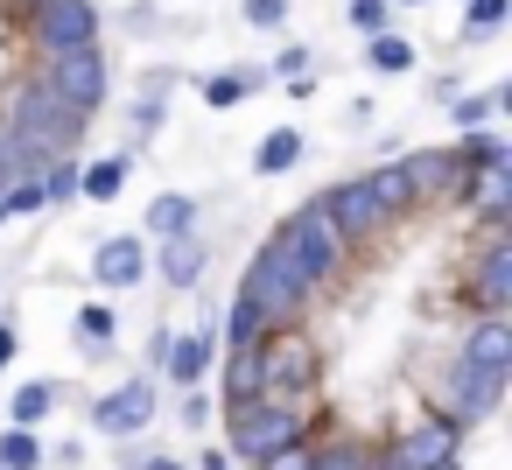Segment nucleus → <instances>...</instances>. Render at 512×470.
I'll list each match as a JSON object with an SVG mask.
<instances>
[{"label":"nucleus","mask_w":512,"mask_h":470,"mask_svg":"<svg viewBox=\"0 0 512 470\" xmlns=\"http://www.w3.org/2000/svg\"><path fill=\"white\" fill-rule=\"evenodd\" d=\"M316 288L302 281V267H295V253L281 246V232L253 253V267H246V281H239V295L232 302H246L253 316H260V330H288L295 316H302V302H309Z\"/></svg>","instance_id":"1"},{"label":"nucleus","mask_w":512,"mask_h":470,"mask_svg":"<svg viewBox=\"0 0 512 470\" xmlns=\"http://www.w3.org/2000/svg\"><path fill=\"white\" fill-rule=\"evenodd\" d=\"M225 428H232V456H246V463H267L274 449H288V442H309L316 428H323V407L316 400H246V407H225Z\"/></svg>","instance_id":"2"},{"label":"nucleus","mask_w":512,"mask_h":470,"mask_svg":"<svg viewBox=\"0 0 512 470\" xmlns=\"http://www.w3.org/2000/svg\"><path fill=\"white\" fill-rule=\"evenodd\" d=\"M85 127H92V120H78L71 106H57L36 78H22V85L8 92V134H15L36 162H64V155L85 141Z\"/></svg>","instance_id":"3"},{"label":"nucleus","mask_w":512,"mask_h":470,"mask_svg":"<svg viewBox=\"0 0 512 470\" xmlns=\"http://www.w3.org/2000/svg\"><path fill=\"white\" fill-rule=\"evenodd\" d=\"M253 358H260V400H316V386H323V351H316V337L302 330V323H288V330H267L260 344H253Z\"/></svg>","instance_id":"4"},{"label":"nucleus","mask_w":512,"mask_h":470,"mask_svg":"<svg viewBox=\"0 0 512 470\" xmlns=\"http://www.w3.org/2000/svg\"><path fill=\"white\" fill-rule=\"evenodd\" d=\"M29 78H36V85H43V92H50L57 106H71L78 120H92V113L106 106V85H113V78H106V57H99V43H92V50H64V57H43V64H36Z\"/></svg>","instance_id":"5"},{"label":"nucleus","mask_w":512,"mask_h":470,"mask_svg":"<svg viewBox=\"0 0 512 470\" xmlns=\"http://www.w3.org/2000/svg\"><path fill=\"white\" fill-rule=\"evenodd\" d=\"M456 449H463V428L442 421V414H428V421H414V428H393L386 449L372 456V470H449Z\"/></svg>","instance_id":"6"},{"label":"nucleus","mask_w":512,"mask_h":470,"mask_svg":"<svg viewBox=\"0 0 512 470\" xmlns=\"http://www.w3.org/2000/svg\"><path fill=\"white\" fill-rule=\"evenodd\" d=\"M22 36L36 43V57L92 50L99 43V8H92V0H43V8L22 15Z\"/></svg>","instance_id":"7"},{"label":"nucleus","mask_w":512,"mask_h":470,"mask_svg":"<svg viewBox=\"0 0 512 470\" xmlns=\"http://www.w3.org/2000/svg\"><path fill=\"white\" fill-rule=\"evenodd\" d=\"M281 246L295 253V267H302V281H309V288H323V281L344 267V239L330 232V218H323L316 204H302V211L281 225Z\"/></svg>","instance_id":"8"},{"label":"nucleus","mask_w":512,"mask_h":470,"mask_svg":"<svg viewBox=\"0 0 512 470\" xmlns=\"http://www.w3.org/2000/svg\"><path fill=\"white\" fill-rule=\"evenodd\" d=\"M316 211L330 218V232L344 239V253H351V246H365V239H379V232L393 225V218L379 211V197L365 190V176H351V183H330V190L316 197Z\"/></svg>","instance_id":"9"},{"label":"nucleus","mask_w":512,"mask_h":470,"mask_svg":"<svg viewBox=\"0 0 512 470\" xmlns=\"http://www.w3.org/2000/svg\"><path fill=\"white\" fill-rule=\"evenodd\" d=\"M463 295H470L477 316H505L512 309V239L505 232H484L477 239V260L463 274Z\"/></svg>","instance_id":"10"},{"label":"nucleus","mask_w":512,"mask_h":470,"mask_svg":"<svg viewBox=\"0 0 512 470\" xmlns=\"http://www.w3.org/2000/svg\"><path fill=\"white\" fill-rule=\"evenodd\" d=\"M456 365L470 379H484L491 393H505V379H512V323L505 316H477L470 337L456 344Z\"/></svg>","instance_id":"11"},{"label":"nucleus","mask_w":512,"mask_h":470,"mask_svg":"<svg viewBox=\"0 0 512 470\" xmlns=\"http://www.w3.org/2000/svg\"><path fill=\"white\" fill-rule=\"evenodd\" d=\"M400 176H407V197H414V204H463V197H470V169H463L449 148H421V155H407Z\"/></svg>","instance_id":"12"},{"label":"nucleus","mask_w":512,"mask_h":470,"mask_svg":"<svg viewBox=\"0 0 512 470\" xmlns=\"http://www.w3.org/2000/svg\"><path fill=\"white\" fill-rule=\"evenodd\" d=\"M148 421H155V386H148V379H120L113 393L92 400V428L113 435V442H134Z\"/></svg>","instance_id":"13"},{"label":"nucleus","mask_w":512,"mask_h":470,"mask_svg":"<svg viewBox=\"0 0 512 470\" xmlns=\"http://www.w3.org/2000/svg\"><path fill=\"white\" fill-rule=\"evenodd\" d=\"M155 267H162V281H169V288H197V281H204V267H211V246H204L197 232L162 239V246H155Z\"/></svg>","instance_id":"14"},{"label":"nucleus","mask_w":512,"mask_h":470,"mask_svg":"<svg viewBox=\"0 0 512 470\" xmlns=\"http://www.w3.org/2000/svg\"><path fill=\"white\" fill-rule=\"evenodd\" d=\"M92 274H99V288H134L148 274V246L141 239H106L92 253Z\"/></svg>","instance_id":"15"},{"label":"nucleus","mask_w":512,"mask_h":470,"mask_svg":"<svg viewBox=\"0 0 512 470\" xmlns=\"http://www.w3.org/2000/svg\"><path fill=\"white\" fill-rule=\"evenodd\" d=\"M211 344H218V337H211V330H190V337H169V344H162V358H155V365H162V372H169V379H176V386H197V379H204V372H211Z\"/></svg>","instance_id":"16"},{"label":"nucleus","mask_w":512,"mask_h":470,"mask_svg":"<svg viewBox=\"0 0 512 470\" xmlns=\"http://www.w3.org/2000/svg\"><path fill=\"white\" fill-rule=\"evenodd\" d=\"M127 169H134V155H106V162L78 169V197H92V204H113V197L127 190Z\"/></svg>","instance_id":"17"},{"label":"nucleus","mask_w":512,"mask_h":470,"mask_svg":"<svg viewBox=\"0 0 512 470\" xmlns=\"http://www.w3.org/2000/svg\"><path fill=\"white\" fill-rule=\"evenodd\" d=\"M309 470H372V449H365L358 435H316Z\"/></svg>","instance_id":"18"},{"label":"nucleus","mask_w":512,"mask_h":470,"mask_svg":"<svg viewBox=\"0 0 512 470\" xmlns=\"http://www.w3.org/2000/svg\"><path fill=\"white\" fill-rule=\"evenodd\" d=\"M463 169H512V148H505V134H491V127H477V134H463L456 148H449Z\"/></svg>","instance_id":"19"},{"label":"nucleus","mask_w":512,"mask_h":470,"mask_svg":"<svg viewBox=\"0 0 512 470\" xmlns=\"http://www.w3.org/2000/svg\"><path fill=\"white\" fill-rule=\"evenodd\" d=\"M190 225H197V197L169 190V197H155V204H148V232H155V239H183Z\"/></svg>","instance_id":"20"},{"label":"nucleus","mask_w":512,"mask_h":470,"mask_svg":"<svg viewBox=\"0 0 512 470\" xmlns=\"http://www.w3.org/2000/svg\"><path fill=\"white\" fill-rule=\"evenodd\" d=\"M295 162H302V134H295V127H274V134L253 148V169H260V176H288Z\"/></svg>","instance_id":"21"},{"label":"nucleus","mask_w":512,"mask_h":470,"mask_svg":"<svg viewBox=\"0 0 512 470\" xmlns=\"http://www.w3.org/2000/svg\"><path fill=\"white\" fill-rule=\"evenodd\" d=\"M50 414H57V386H50V379H29V386L15 393V407H8V421H15V428H29V435H36Z\"/></svg>","instance_id":"22"},{"label":"nucleus","mask_w":512,"mask_h":470,"mask_svg":"<svg viewBox=\"0 0 512 470\" xmlns=\"http://www.w3.org/2000/svg\"><path fill=\"white\" fill-rule=\"evenodd\" d=\"M365 64H372L379 78H407V71H414V43H407V36H372V43H365Z\"/></svg>","instance_id":"23"},{"label":"nucleus","mask_w":512,"mask_h":470,"mask_svg":"<svg viewBox=\"0 0 512 470\" xmlns=\"http://www.w3.org/2000/svg\"><path fill=\"white\" fill-rule=\"evenodd\" d=\"M260 85H267L260 71H218V78H204V106H218V113H225V106H239V99H253Z\"/></svg>","instance_id":"24"},{"label":"nucleus","mask_w":512,"mask_h":470,"mask_svg":"<svg viewBox=\"0 0 512 470\" xmlns=\"http://www.w3.org/2000/svg\"><path fill=\"white\" fill-rule=\"evenodd\" d=\"M505 99H512V92H505V85H491V92H456L449 106H456V127H463V134H477V127H491V113H498Z\"/></svg>","instance_id":"25"},{"label":"nucleus","mask_w":512,"mask_h":470,"mask_svg":"<svg viewBox=\"0 0 512 470\" xmlns=\"http://www.w3.org/2000/svg\"><path fill=\"white\" fill-rule=\"evenodd\" d=\"M365 190L379 197V211H386V218H407V211H414V197H407V176H400V162L372 169V176H365Z\"/></svg>","instance_id":"26"},{"label":"nucleus","mask_w":512,"mask_h":470,"mask_svg":"<svg viewBox=\"0 0 512 470\" xmlns=\"http://www.w3.org/2000/svg\"><path fill=\"white\" fill-rule=\"evenodd\" d=\"M246 400H260V358L232 351L225 358V407H246Z\"/></svg>","instance_id":"27"},{"label":"nucleus","mask_w":512,"mask_h":470,"mask_svg":"<svg viewBox=\"0 0 512 470\" xmlns=\"http://www.w3.org/2000/svg\"><path fill=\"white\" fill-rule=\"evenodd\" d=\"M512 15V0H463V43H491Z\"/></svg>","instance_id":"28"},{"label":"nucleus","mask_w":512,"mask_h":470,"mask_svg":"<svg viewBox=\"0 0 512 470\" xmlns=\"http://www.w3.org/2000/svg\"><path fill=\"white\" fill-rule=\"evenodd\" d=\"M43 169H50V162H36V155H29V148H22L8 127H0V197H8L22 176H43Z\"/></svg>","instance_id":"29"},{"label":"nucleus","mask_w":512,"mask_h":470,"mask_svg":"<svg viewBox=\"0 0 512 470\" xmlns=\"http://www.w3.org/2000/svg\"><path fill=\"white\" fill-rule=\"evenodd\" d=\"M113 330H120L113 302H85V309H78V337H85V351H106V344H113Z\"/></svg>","instance_id":"30"},{"label":"nucleus","mask_w":512,"mask_h":470,"mask_svg":"<svg viewBox=\"0 0 512 470\" xmlns=\"http://www.w3.org/2000/svg\"><path fill=\"white\" fill-rule=\"evenodd\" d=\"M344 22H351L365 43H372V36H393V8H386V0H351Z\"/></svg>","instance_id":"31"},{"label":"nucleus","mask_w":512,"mask_h":470,"mask_svg":"<svg viewBox=\"0 0 512 470\" xmlns=\"http://www.w3.org/2000/svg\"><path fill=\"white\" fill-rule=\"evenodd\" d=\"M43 463V442L29 435V428H8L0 435V470H36Z\"/></svg>","instance_id":"32"},{"label":"nucleus","mask_w":512,"mask_h":470,"mask_svg":"<svg viewBox=\"0 0 512 470\" xmlns=\"http://www.w3.org/2000/svg\"><path fill=\"white\" fill-rule=\"evenodd\" d=\"M260 337H267V330H260V316H253L246 302H232V309H225V344H232V351H253Z\"/></svg>","instance_id":"33"},{"label":"nucleus","mask_w":512,"mask_h":470,"mask_svg":"<svg viewBox=\"0 0 512 470\" xmlns=\"http://www.w3.org/2000/svg\"><path fill=\"white\" fill-rule=\"evenodd\" d=\"M162 92H169V71H148V92H141V106H134V127H141V134L162 127Z\"/></svg>","instance_id":"34"},{"label":"nucleus","mask_w":512,"mask_h":470,"mask_svg":"<svg viewBox=\"0 0 512 470\" xmlns=\"http://www.w3.org/2000/svg\"><path fill=\"white\" fill-rule=\"evenodd\" d=\"M71 197H78V162L64 155V162L43 169V204H71Z\"/></svg>","instance_id":"35"},{"label":"nucleus","mask_w":512,"mask_h":470,"mask_svg":"<svg viewBox=\"0 0 512 470\" xmlns=\"http://www.w3.org/2000/svg\"><path fill=\"white\" fill-rule=\"evenodd\" d=\"M29 211H43V176H22L8 197H0V218H29Z\"/></svg>","instance_id":"36"},{"label":"nucleus","mask_w":512,"mask_h":470,"mask_svg":"<svg viewBox=\"0 0 512 470\" xmlns=\"http://www.w3.org/2000/svg\"><path fill=\"white\" fill-rule=\"evenodd\" d=\"M309 449H316V435H309V442H288V449H274L260 470H309Z\"/></svg>","instance_id":"37"},{"label":"nucleus","mask_w":512,"mask_h":470,"mask_svg":"<svg viewBox=\"0 0 512 470\" xmlns=\"http://www.w3.org/2000/svg\"><path fill=\"white\" fill-rule=\"evenodd\" d=\"M246 22L253 29H281L288 22V0H246Z\"/></svg>","instance_id":"38"},{"label":"nucleus","mask_w":512,"mask_h":470,"mask_svg":"<svg viewBox=\"0 0 512 470\" xmlns=\"http://www.w3.org/2000/svg\"><path fill=\"white\" fill-rule=\"evenodd\" d=\"M302 71H309V50H295V43H288V50L274 57V78H281V85H302Z\"/></svg>","instance_id":"39"},{"label":"nucleus","mask_w":512,"mask_h":470,"mask_svg":"<svg viewBox=\"0 0 512 470\" xmlns=\"http://www.w3.org/2000/svg\"><path fill=\"white\" fill-rule=\"evenodd\" d=\"M15 351H22V337H15V323H8V316H0V372L15 365Z\"/></svg>","instance_id":"40"},{"label":"nucleus","mask_w":512,"mask_h":470,"mask_svg":"<svg viewBox=\"0 0 512 470\" xmlns=\"http://www.w3.org/2000/svg\"><path fill=\"white\" fill-rule=\"evenodd\" d=\"M141 470H183V463H176V456H148Z\"/></svg>","instance_id":"41"},{"label":"nucleus","mask_w":512,"mask_h":470,"mask_svg":"<svg viewBox=\"0 0 512 470\" xmlns=\"http://www.w3.org/2000/svg\"><path fill=\"white\" fill-rule=\"evenodd\" d=\"M204 470H232V456H225V449H211V456H204Z\"/></svg>","instance_id":"42"},{"label":"nucleus","mask_w":512,"mask_h":470,"mask_svg":"<svg viewBox=\"0 0 512 470\" xmlns=\"http://www.w3.org/2000/svg\"><path fill=\"white\" fill-rule=\"evenodd\" d=\"M8 8H15V15H29V8H43V0H8Z\"/></svg>","instance_id":"43"},{"label":"nucleus","mask_w":512,"mask_h":470,"mask_svg":"<svg viewBox=\"0 0 512 470\" xmlns=\"http://www.w3.org/2000/svg\"><path fill=\"white\" fill-rule=\"evenodd\" d=\"M386 8H421V0H386Z\"/></svg>","instance_id":"44"}]
</instances>
